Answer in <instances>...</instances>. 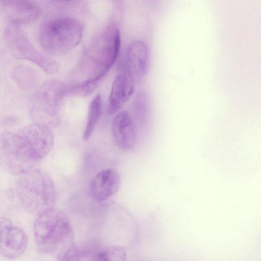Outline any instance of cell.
Segmentation results:
<instances>
[{
    "label": "cell",
    "mask_w": 261,
    "mask_h": 261,
    "mask_svg": "<svg viewBox=\"0 0 261 261\" xmlns=\"http://www.w3.org/2000/svg\"><path fill=\"white\" fill-rule=\"evenodd\" d=\"M49 125L34 122L16 131L0 133V166L19 175L32 169L45 158L54 146Z\"/></svg>",
    "instance_id": "cell-1"
},
{
    "label": "cell",
    "mask_w": 261,
    "mask_h": 261,
    "mask_svg": "<svg viewBox=\"0 0 261 261\" xmlns=\"http://www.w3.org/2000/svg\"><path fill=\"white\" fill-rule=\"evenodd\" d=\"M39 249L57 260H68L76 246L70 220L62 211L53 207L39 213L34 224Z\"/></svg>",
    "instance_id": "cell-2"
},
{
    "label": "cell",
    "mask_w": 261,
    "mask_h": 261,
    "mask_svg": "<svg viewBox=\"0 0 261 261\" xmlns=\"http://www.w3.org/2000/svg\"><path fill=\"white\" fill-rule=\"evenodd\" d=\"M18 196L24 209L39 214L53 207L56 190L50 176L40 169H31L19 175L16 183Z\"/></svg>",
    "instance_id": "cell-3"
},
{
    "label": "cell",
    "mask_w": 261,
    "mask_h": 261,
    "mask_svg": "<svg viewBox=\"0 0 261 261\" xmlns=\"http://www.w3.org/2000/svg\"><path fill=\"white\" fill-rule=\"evenodd\" d=\"M82 34V26L78 20L71 17H61L44 24L40 29L39 40L45 52L61 55L76 47Z\"/></svg>",
    "instance_id": "cell-4"
},
{
    "label": "cell",
    "mask_w": 261,
    "mask_h": 261,
    "mask_svg": "<svg viewBox=\"0 0 261 261\" xmlns=\"http://www.w3.org/2000/svg\"><path fill=\"white\" fill-rule=\"evenodd\" d=\"M120 44L119 28L109 25L85 56L83 63L89 71L88 78L99 81L106 74L118 58Z\"/></svg>",
    "instance_id": "cell-5"
},
{
    "label": "cell",
    "mask_w": 261,
    "mask_h": 261,
    "mask_svg": "<svg viewBox=\"0 0 261 261\" xmlns=\"http://www.w3.org/2000/svg\"><path fill=\"white\" fill-rule=\"evenodd\" d=\"M64 89L65 83L58 80L46 81L35 89L29 103V115L34 122L48 125L56 123Z\"/></svg>",
    "instance_id": "cell-6"
},
{
    "label": "cell",
    "mask_w": 261,
    "mask_h": 261,
    "mask_svg": "<svg viewBox=\"0 0 261 261\" xmlns=\"http://www.w3.org/2000/svg\"><path fill=\"white\" fill-rule=\"evenodd\" d=\"M5 36L9 48L15 57L34 63L47 74L58 71V62L37 50L19 26L11 24L6 29Z\"/></svg>",
    "instance_id": "cell-7"
},
{
    "label": "cell",
    "mask_w": 261,
    "mask_h": 261,
    "mask_svg": "<svg viewBox=\"0 0 261 261\" xmlns=\"http://www.w3.org/2000/svg\"><path fill=\"white\" fill-rule=\"evenodd\" d=\"M27 245L25 232L8 218L0 217V254L7 259H15L24 252Z\"/></svg>",
    "instance_id": "cell-8"
},
{
    "label": "cell",
    "mask_w": 261,
    "mask_h": 261,
    "mask_svg": "<svg viewBox=\"0 0 261 261\" xmlns=\"http://www.w3.org/2000/svg\"><path fill=\"white\" fill-rule=\"evenodd\" d=\"M127 72L133 82L138 83L146 75L149 67V50L141 40H135L129 45L124 59Z\"/></svg>",
    "instance_id": "cell-9"
},
{
    "label": "cell",
    "mask_w": 261,
    "mask_h": 261,
    "mask_svg": "<svg viewBox=\"0 0 261 261\" xmlns=\"http://www.w3.org/2000/svg\"><path fill=\"white\" fill-rule=\"evenodd\" d=\"M121 177L115 169L109 168L98 172L91 180L90 191L92 198L102 202L115 195L119 191Z\"/></svg>",
    "instance_id": "cell-10"
},
{
    "label": "cell",
    "mask_w": 261,
    "mask_h": 261,
    "mask_svg": "<svg viewBox=\"0 0 261 261\" xmlns=\"http://www.w3.org/2000/svg\"><path fill=\"white\" fill-rule=\"evenodd\" d=\"M3 10L11 23L18 26L36 21L41 14L39 7L30 0H7Z\"/></svg>",
    "instance_id": "cell-11"
},
{
    "label": "cell",
    "mask_w": 261,
    "mask_h": 261,
    "mask_svg": "<svg viewBox=\"0 0 261 261\" xmlns=\"http://www.w3.org/2000/svg\"><path fill=\"white\" fill-rule=\"evenodd\" d=\"M112 133L117 146L123 150L133 149L136 143V126L127 111L118 113L112 122Z\"/></svg>",
    "instance_id": "cell-12"
},
{
    "label": "cell",
    "mask_w": 261,
    "mask_h": 261,
    "mask_svg": "<svg viewBox=\"0 0 261 261\" xmlns=\"http://www.w3.org/2000/svg\"><path fill=\"white\" fill-rule=\"evenodd\" d=\"M134 84L126 69L119 70V74L113 81L109 96L110 114L117 112L130 98L134 91Z\"/></svg>",
    "instance_id": "cell-13"
},
{
    "label": "cell",
    "mask_w": 261,
    "mask_h": 261,
    "mask_svg": "<svg viewBox=\"0 0 261 261\" xmlns=\"http://www.w3.org/2000/svg\"><path fill=\"white\" fill-rule=\"evenodd\" d=\"M132 120L140 128L145 127L148 124L150 113L149 99L145 92L136 95L132 102Z\"/></svg>",
    "instance_id": "cell-14"
},
{
    "label": "cell",
    "mask_w": 261,
    "mask_h": 261,
    "mask_svg": "<svg viewBox=\"0 0 261 261\" xmlns=\"http://www.w3.org/2000/svg\"><path fill=\"white\" fill-rule=\"evenodd\" d=\"M99 81L87 78L81 82L65 83V97H85L91 95L96 89Z\"/></svg>",
    "instance_id": "cell-15"
},
{
    "label": "cell",
    "mask_w": 261,
    "mask_h": 261,
    "mask_svg": "<svg viewBox=\"0 0 261 261\" xmlns=\"http://www.w3.org/2000/svg\"><path fill=\"white\" fill-rule=\"evenodd\" d=\"M102 99L97 94L91 101L88 109L87 119L83 134V139L88 140L94 130L102 112Z\"/></svg>",
    "instance_id": "cell-16"
},
{
    "label": "cell",
    "mask_w": 261,
    "mask_h": 261,
    "mask_svg": "<svg viewBox=\"0 0 261 261\" xmlns=\"http://www.w3.org/2000/svg\"><path fill=\"white\" fill-rule=\"evenodd\" d=\"M12 77L16 83L23 90L33 88L36 83V75L34 70L28 66H16L12 72Z\"/></svg>",
    "instance_id": "cell-17"
},
{
    "label": "cell",
    "mask_w": 261,
    "mask_h": 261,
    "mask_svg": "<svg viewBox=\"0 0 261 261\" xmlns=\"http://www.w3.org/2000/svg\"><path fill=\"white\" fill-rule=\"evenodd\" d=\"M94 257L96 260L124 261L126 258V252L121 246H110L97 251Z\"/></svg>",
    "instance_id": "cell-18"
},
{
    "label": "cell",
    "mask_w": 261,
    "mask_h": 261,
    "mask_svg": "<svg viewBox=\"0 0 261 261\" xmlns=\"http://www.w3.org/2000/svg\"><path fill=\"white\" fill-rule=\"evenodd\" d=\"M52 1H56V2H65L71 1H72V0H52Z\"/></svg>",
    "instance_id": "cell-19"
}]
</instances>
